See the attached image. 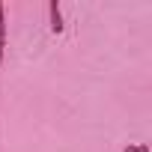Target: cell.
<instances>
[{
	"mask_svg": "<svg viewBox=\"0 0 152 152\" xmlns=\"http://www.w3.org/2000/svg\"><path fill=\"white\" fill-rule=\"evenodd\" d=\"M3 54H6V9L0 3V66H3Z\"/></svg>",
	"mask_w": 152,
	"mask_h": 152,
	"instance_id": "2",
	"label": "cell"
},
{
	"mask_svg": "<svg viewBox=\"0 0 152 152\" xmlns=\"http://www.w3.org/2000/svg\"><path fill=\"white\" fill-rule=\"evenodd\" d=\"M48 15H51V33H63V12H60V3L57 0H51L48 3Z\"/></svg>",
	"mask_w": 152,
	"mask_h": 152,
	"instance_id": "1",
	"label": "cell"
},
{
	"mask_svg": "<svg viewBox=\"0 0 152 152\" xmlns=\"http://www.w3.org/2000/svg\"><path fill=\"white\" fill-rule=\"evenodd\" d=\"M125 152H149V146L146 143H131V146H125Z\"/></svg>",
	"mask_w": 152,
	"mask_h": 152,
	"instance_id": "3",
	"label": "cell"
}]
</instances>
